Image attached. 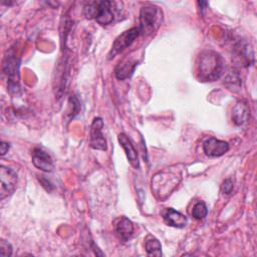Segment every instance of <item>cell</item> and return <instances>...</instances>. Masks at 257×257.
I'll return each mask as SVG.
<instances>
[{
	"label": "cell",
	"instance_id": "1",
	"mask_svg": "<svg viewBox=\"0 0 257 257\" xmlns=\"http://www.w3.org/2000/svg\"><path fill=\"white\" fill-rule=\"evenodd\" d=\"M225 62L223 57L213 51H202L197 59V73L201 81H215L219 79L224 72Z\"/></svg>",
	"mask_w": 257,
	"mask_h": 257
},
{
	"label": "cell",
	"instance_id": "2",
	"mask_svg": "<svg viewBox=\"0 0 257 257\" xmlns=\"http://www.w3.org/2000/svg\"><path fill=\"white\" fill-rule=\"evenodd\" d=\"M116 2L113 1H88L83 7L87 19H95L101 25H107L114 18Z\"/></svg>",
	"mask_w": 257,
	"mask_h": 257
},
{
	"label": "cell",
	"instance_id": "3",
	"mask_svg": "<svg viewBox=\"0 0 257 257\" xmlns=\"http://www.w3.org/2000/svg\"><path fill=\"white\" fill-rule=\"evenodd\" d=\"M163 22V11L155 5L144 6L140 13V33L150 35L157 31Z\"/></svg>",
	"mask_w": 257,
	"mask_h": 257
},
{
	"label": "cell",
	"instance_id": "4",
	"mask_svg": "<svg viewBox=\"0 0 257 257\" xmlns=\"http://www.w3.org/2000/svg\"><path fill=\"white\" fill-rule=\"evenodd\" d=\"M3 70L8 78V88L11 92L19 90V60L11 50L5 57Z\"/></svg>",
	"mask_w": 257,
	"mask_h": 257
},
{
	"label": "cell",
	"instance_id": "5",
	"mask_svg": "<svg viewBox=\"0 0 257 257\" xmlns=\"http://www.w3.org/2000/svg\"><path fill=\"white\" fill-rule=\"evenodd\" d=\"M141 35L139 27H133L128 30L123 31L113 41L112 47L108 53V58H113L116 54L122 52L125 48L132 45V43Z\"/></svg>",
	"mask_w": 257,
	"mask_h": 257
},
{
	"label": "cell",
	"instance_id": "6",
	"mask_svg": "<svg viewBox=\"0 0 257 257\" xmlns=\"http://www.w3.org/2000/svg\"><path fill=\"white\" fill-rule=\"evenodd\" d=\"M0 180V198L1 200H3L4 198L10 196L15 191L17 185V174L12 169L7 168L5 166H1Z\"/></svg>",
	"mask_w": 257,
	"mask_h": 257
},
{
	"label": "cell",
	"instance_id": "7",
	"mask_svg": "<svg viewBox=\"0 0 257 257\" xmlns=\"http://www.w3.org/2000/svg\"><path fill=\"white\" fill-rule=\"evenodd\" d=\"M103 120L101 117H94L90 125V148L99 151L106 150V141L102 135Z\"/></svg>",
	"mask_w": 257,
	"mask_h": 257
},
{
	"label": "cell",
	"instance_id": "8",
	"mask_svg": "<svg viewBox=\"0 0 257 257\" xmlns=\"http://www.w3.org/2000/svg\"><path fill=\"white\" fill-rule=\"evenodd\" d=\"M229 144L225 141L218 140L214 137L207 139L203 143L204 153L209 157H221L229 151Z\"/></svg>",
	"mask_w": 257,
	"mask_h": 257
},
{
	"label": "cell",
	"instance_id": "9",
	"mask_svg": "<svg viewBox=\"0 0 257 257\" xmlns=\"http://www.w3.org/2000/svg\"><path fill=\"white\" fill-rule=\"evenodd\" d=\"M32 163L33 165L44 172H51L54 168L52 158L48 153L43 151L42 149L35 148L32 152Z\"/></svg>",
	"mask_w": 257,
	"mask_h": 257
},
{
	"label": "cell",
	"instance_id": "10",
	"mask_svg": "<svg viewBox=\"0 0 257 257\" xmlns=\"http://www.w3.org/2000/svg\"><path fill=\"white\" fill-rule=\"evenodd\" d=\"M118 143L120 144L121 148L123 149L125 156L130 162V164L135 168V169H139L140 167V162H139V157H138V153L137 150L135 149L132 141L124 135V134H119L117 137Z\"/></svg>",
	"mask_w": 257,
	"mask_h": 257
},
{
	"label": "cell",
	"instance_id": "11",
	"mask_svg": "<svg viewBox=\"0 0 257 257\" xmlns=\"http://www.w3.org/2000/svg\"><path fill=\"white\" fill-rule=\"evenodd\" d=\"M164 221L172 227H176V228H183L187 225V217L185 215H183L182 213L174 210L173 208H166L163 212H162Z\"/></svg>",
	"mask_w": 257,
	"mask_h": 257
},
{
	"label": "cell",
	"instance_id": "12",
	"mask_svg": "<svg viewBox=\"0 0 257 257\" xmlns=\"http://www.w3.org/2000/svg\"><path fill=\"white\" fill-rule=\"evenodd\" d=\"M137 63H138L137 59H135L132 56H130V57L127 56V57L123 58L121 61H119V63L115 67L116 78L119 80H122V79L130 77L134 73Z\"/></svg>",
	"mask_w": 257,
	"mask_h": 257
},
{
	"label": "cell",
	"instance_id": "13",
	"mask_svg": "<svg viewBox=\"0 0 257 257\" xmlns=\"http://www.w3.org/2000/svg\"><path fill=\"white\" fill-rule=\"evenodd\" d=\"M249 118V107L246 101H238L232 112V119L236 125H242Z\"/></svg>",
	"mask_w": 257,
	"mask_h": 257
},
{
	"label": "cell",
	"instance_id": "14",
	"mask_svg": "<svg viewBox=\"0 0 257 257\" xmlns=\"http://www.w3.org/2000/svg\"><path fill=\"white\" fill-rule=\"evenodd\" d=\"M115 232L122 241H127L134 233V225L126 217H122L115 224Z\"/></svg>",
	"mask_w": 257,
	"mask_h": 257
},
{
	"label": "cell",
	"instance_id": "15",
	"mask_svg": "<svg viewBox=\"0 0 257 257\" xmlns=\"http://www.w3.org/2000/svg\"><path fill=\"white\" fill-rule=\"evenodd\" d=\"M145 248L147 253L151 256L159 257L162 255V245L160 241L153 236H148V238L145 241Z\"/></svg>",
	"mask_w": 257,
	"mask_h": 257
},
{
	"label": "cell",
	"instance_id": "16",
	"mask_svg": "<svg viewBox=\"0 0 257 257\" xmlns=\"http://www.w3.org/2000/svg\"><path fill=\"white\" fill-rule=\"evenodd\" d=\"M208 214V208L204 202H198L192 209V216L197 219L201 220L204 219Z\"/></svg>",
	"mask_w": 257,
	"mask_h": 257
},
{
	"label": "cell",
	"instance_id": "17",
	"mask_svg": "<svg viewBox=\"0 0 257 257\" xmlns=\"http://www.w3.org/2000/svg\"><path fill=\"white\" fill-rule=\"evenodd\" d=\"M226 84L230 90L237 91L241 86V78L237 73H230L226 78Z\"/></svg>",
	"mask_w": 257,
	"mask_h": 257
},
{
	"label": "cell",
	"instance_id": "18",
	"mask_svg": "<svg viewBox=\"0 0 257 257\" xmlns=\"http://www.w3.org/2000/svg\"><path fill=\"white\" fill-rule=\"evenodd\" d=\"M0 254L2 256H11L12 255V246L9 242L1 240L0 242Z\"/></svg>",
	"mask_w": 257,
	"mask_h": 257
},
{
	"label": "cell",
	"instance_id": "19",
	"mask_svg": "<svg viewBox=\"0 0 257 257\" xmlns=\"http://www.w3.org/2000/svg\"><path fill=\"white\" fill-rule=\"evenodd\" d=\"M221 190L224 194H230L233 190V182L231 179H226L221 186Z\"/></svg>",
	"mask_w": 257,
	"mask_h": 257
},
{
	"label": "cell",
	"instance_id": "20",
	"mask_svg": "<svg viewBox=\"0 0 257 257\" xmlns=\"http://www.w3.org/2000/svg\"><path fill=\"white\" fill-rule=\"evenodd\" d=\"M9 150V144L2 142L1 143V147H0V152H1V156H4Z\"/></svg>",
	"mask_w": 257,
	"mask_h": 257
}]
</instances>
